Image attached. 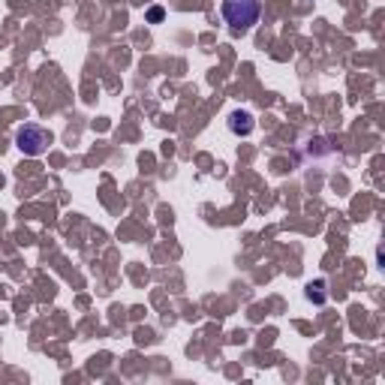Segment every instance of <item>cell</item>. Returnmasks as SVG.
I'll use <instances>...</instances> for the list:
<instances>
[{
  "label": "cell",
  "mask_w": 385,
  "mask_h": 385,
  "mask_svg": "<svg viewBox=\"0 0 385 385\" xmlns=\"http://www.w3.org/2000/svg\"><path fill=\"white\" fill-rule=\"evenodd\" d=\"M262 0H223V18L232 30H250L259 21Z\"/></svg>",
  "instance_id": "6da1fadb"
},
{
  "label": "cell",
  "mask_w": 385,
  "mask_h": 385,
  "mask_svg": "<svg viewBox=\"0 0 385 385\" xmlns=\"http://www.w3.org/2000/svg\"><path fill=\"white\" fill-rule=\"evenodd\" d=\"M15 145H18V151L24 157H39L51 145V133L45 126H39V123H24L15 133Z\"/></svg>",
  "instance_id": "7a4b0ae2"
},
{
  "label": "cell",
  "mask_w": 385,
  "mask_h": 385,
  "mask_svg": "<svg viewBox=\"0 0 385 385\" xmlns=\"http://www.w3.org/2000/svg\"><path fill=\"white\" fill-rule=\"evenodd\" d=\"M253 114L250 111H232V117H229V130L235 133V136H250L253 133Z\"/></svg>",
  "instance_id": "3957f363"
},
{
  "label": "cell",
  "mask_w": 385,
  "mask_h": 385,
  "mask_svg": "<svg viewBox=\"0 0 385 385\" xmlns=\"http://www.w3.org/2000/svg\"><path fill=\"white\" fill-rule=\"evenodd\" d=\"M163 15H166V12H163V6H151V9H148V21H151V24L163 21Z\"/></svg>",
  "instance_id": "277c9868"
}]
</instances>
